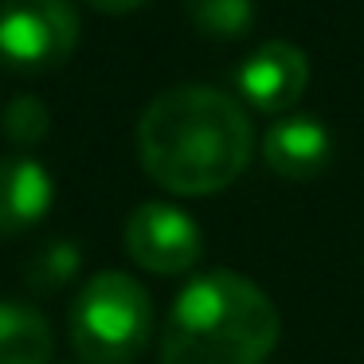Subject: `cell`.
I'll use <instances>...</instances> for the list:
<instances>
[{"mask_svg": "<svg viewBox=\"0 0 364 364\" xmlns=\"http://www.w3.org/2000/svg\"><path fill=\"white\" fill-rule=\"evenodd\" d=\"M251 157V118L215 87H168L137 118V161L149 181L173 196H212L231 188Z\"/></svg>", "mask_w": 364, "mask_h": 364, "instance_id": "obj_1", "label": "cell"}, {"mask_svg": "<svg viewBox=\"0 0 364 364\" xmlns=\"http://www.w3.org/2000/svg\"><path fill=\"white\" fill-rule=\"evenodd\" d=\"M278 309L235 270H208L176 294L161 329V364H262L278 345Z\"/></svg>", "mask_w": 364, "mask_h": 364, "instance_id": "obj_2", "label": "cell"}, {"mask_svg": "<svg viewBox=\"0 0 364 364\" xmlns=\"http://www.w3.org/2000/svg\"><path fill=\"white\" fill-rule=\"evenodd\" d=\"M71 348L82 364H129L153 333L149 290L126 270H98L67 309Z\"/></svg>", "mask_w": 364, "mask_h": 364, "instance_id": "obj_3", "label": "cell"}, {"mask_svg": "<svg viewBox=\"0 0 364 364\" xmlns=\"http://www.w3.org/2000/svg\"><path fill=\"white\" fill-rule=\"evenodd\" d=\"M79 32L71 0H0V63L12 71L40 75L67 63Z\"/></svg>", "mask_w": 364, "mask_h": 364, "instance_id": "obj_4", "label": "cell"}, {"mask_svg": "<svg viewBox=\"0 0 364 364\" xmlns=\"http://www.w3.org/2000/svg\"><path fill=\"white\" fill-rule=\"evenodd\" d=\"M126 251L149 274H188L204 255L200 223L165 200H145L126 220Z\"/></svg>", "mask_w": 364, "mask_h": 364, "instance_id": "obj_5", "label": "cell"}, {"mask_svg": "<svg viewBox=\"0 0 364 364\" xmlns=\"http://www.w3.org/2000/svg\"><path fill=\"white\" fill-rule=\"evenodd\" d=\"M239 95L259 114H290L309 87V59L298 43L267 40L239 63Z\"/></svg>", "mask_w": 364, "mask_h": 364, "instance_id": "obj_6", "label": "cell"}, {"mask_svg": "<svg viewBox=\"0 0 364 364\" xmlns=\"http://www.w3.org/2000/svg\"><path fill=\"white\" fill-rule=\"evenodd\" d=\"M262 157L282 181H317L333 161V134L317 118L282 114L262 137Z\"/></svg>", "mask_w": 364, "mask_h": 364, "instance_id": "obj_7", "label": "cell"}, {"mask_svg": "<svg viewBox=\"0 0 364 364\" xmlns=\"http://www.w3.org/2000/svg\"><path fill=\"white\" fill-rule=\"evenodd\" d=\"M55 200L48 168L32 157H4L0 161V235H24L48 215Z\"/></svg>", "mask_w": 364, "mask_h": 364, "instance_id": "obj_8", "label": "cell"}, {"mask_svg": "<svg viewBox=\"0 0 364 364\" xmlns=\"http://www.w3.org/2000/svg\"><path fill=\"white\" fill-rule=\"evenodd\" d=\"M55 333L48 317L20 298L0 301V364H51Z\"/></svg>", "mask_w": 364, "mask_h": 364, "instance_id": "obj_9", "label": "cell"}, {"mask_svg": "<svg viewBox=\"0 0 364 364\" xmlns=\"http://www.w3.org/2000/svg\"><path fill=\"white\" fill-rule=\"evenodd\" d=\"M184 16L212 40H239L255 28V0H184Z\"/></svg>", "mask_w": 364, "mask_h": 364, "instance_id": "obj_10", "label": "cell"}, {"mask_svg": "<svg viewBox=\"0 0 364 364\" xmlns=\"http://www.w3.org/2000/svg\"><path fill=\"white\" fill-rule=\"evenodd\" d=\"M82 270V251L71 239H51V243L36 247L32 259L24 262V282L40 294H55Z\"/></svg>", "mask_w": 364, "mask_h": 364, "instance_id": "obj_11", "label": "cell"}, {"mask_svg": "<svg viewBox=\"0 0 364 364\" xmlns=\"http://www.w3.org/2000/svg\"><path fill=\"white\" fill-rule=\"evenodd\" d=\"M0 129H4V137H9L12 145L32 149V145H40L43 137H48L51 114L36 95H20V98L9 102V110H4V118H0Z\"/></svg>", "mask_w": 364, "mask_h": 364, "instance_id": "obj_12", "label": "cell"}, {"mask_svg": "<svg viewBox=\"0 0 364 364\" xmlns=\"http://www.w3.org/2000/svg\"><path fill=\"white\" fill-rule=\"evenodd\" d=\"M90 9L106 12V16H126V12H137L141 4H149V0H87Z\"/></svg>", "mask_w": 364, "mask_h": 364, "instance_id": "obj_13", "label": "cell"}, {"mask_svg": "<svg viewBox=\"0 0 364 364\" xmlns=\"http://www.w3.org/2000/svg\"><path fill=\"white\" fill-rule=\"evenodd\" d=\"M75 364H82V360H75Z\"/></svg>", "mask_w": 364, "mask_h": 364, "instance_id": "obj_14", "label": "cell"}]
</instances>
